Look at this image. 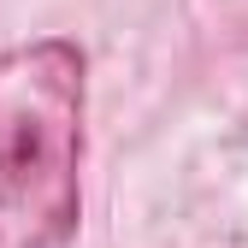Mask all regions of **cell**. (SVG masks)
Here are the masks:
<instances>
[{
  "instance_id": "cell-1",
  "label": "cell",
  "mask_w": 248,
  "mask_h": 248,
  "mask_svg": "<svg viewBox=\"0 0 248 248\" xmlns=\"http://www.w3.org/2000/svg\"><path fill=\"white\" fill-rule=\"evenodd\" d=\"M89 53L71 36L0 47V248H71L83 225Z\"/></svg>"
}]
</instances>
